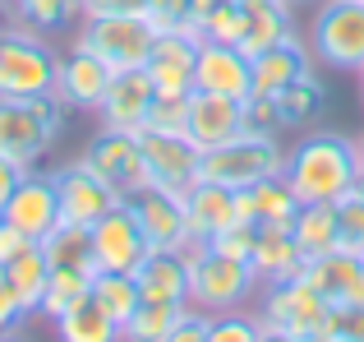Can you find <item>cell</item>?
<instances>
[{
	"label": "cell",
	"mask_w": 364,
	"mask_h": 342,
	"mask_svg": "<svg viewBox=\"0 0 364 342\" xmlns=\"http://www.w3.org/2000/svg\"><path fill=\"white\" fill-rule=\"evenodd\" d=\"M143 19H148L157 33H185L189 28V0H148L143 5ZM194 33V28H189Z\"/></svg>",
	"instance_id": "41"
},
{
	"label": "cell",
	"mask_w": 364,
	"mask_h": 342,
	"mask_svg": "<svg viewBox=\"0 0 364 342\" xmlns=\"http://www.w3.org/2000/svg\"><path fill=\"white\" fill-rule=\"evenodd\" d=\"M111 79H116V70L74 37V46L60 56V70H55V98L70 111H97L107 88H111Z\"/></svg>",
	"instance_id": "13"
},
{
	"label": "cell",
	"mask_w": 364,
	"mask_h": 342,
	"mask_svg": "<svg viewBox=\"0 0 364 342\" xmlns=\"http://www.w3.org/2000/svg\"><path fill=\"white\" fill-rule=\"evenodd\" d=\"M272 171H286V148L277 144V135H258V130L203 148V157H198V180H217L226 190H249Z\"/></svg>",
	"instance_id": "4"
},
{
	"label": "cell",
	"mask_w": 364,
	"mask_h": 342,
	"mask_svg": "<svg viewBox=\"0 0 364 342\" xmlns=\"http://www.w3.org/2000/svg\"><path fill=\"white\" fill-rule=\"evenodd\" d=\"M189 301H139L120 328V342H166V333L185 319Z\"/></svg>",
	"instance_id": "28"
},
{
	"label": "cell",
	"mask_w": 364,
	"mask_h": 342,
	"mask_svg": "<svg viewBox=\"0 0 364 342\" xmlns=\"http://www.w3.org/2000/svg\"><path fill=\"white\" fill-rule=\"evenodd\" d=\"M337 227H341V245L364 254V176L337 199Z\"/></svg>",
	"instance_id": "37"
},
{
	"label": "cell",
	"mask_w": 364,
	"mask_h": 342,
	"mask_svg": "<svg viewBox=\"0 0 364 342\" xmlns=\"http://www.w3.org/2000/svg\"><path fill=\"white\" fill-rule=\"evenodd\" d=\"M134 278L143 301H189V264L180 259V250H152Z\"/></svg>",
	"instance_id": "25"
},
{
	"label": "cell",
	"mask_w": 364,
	"mask_h": 342,
	"mask_svg": "<svg viewBox=\"0 0 364 342\" xmlns=\"http://www.w3.org/2000/svg\"><path fill=\"white\" fill-rule=\"evenodd\" d=\"M258 315H240V310H226V315L208 319V342H258Z\"/></svg>",
	"instance_id": "38"
},
{
	"label": "cell",
	"mask_w": 364,
	"mask_h": 342,
	"mask_svg": "<svg viewBox=\"0 0 364 342\" xmlns=\"http://www.w3.org/2000/svg\"><path fill=\"white\" fill-rule=\"evenodd\" d=\"M277 107H282V120H286V125H309V120L328 107L323 79H318V74H304V79L286 83V88L277 93Z\"/></svg>",
	"instance_id": "34"
},
{
	"label": "cell",
	"mask_w": 364,
	"mask_h": 342,
	"mask_svg": "<svg viewBox=\"0 0 364 342\" xmlns=\"http://www.w3.org/2000/svg\"><path fill=\"white\" fill-rule=\"evenodd\" d=\"M55 70H60V56L55 46L42 42V33H5L0 42V98H14V102H28V98H46L55 93Z\"/></svg>",
	"instance_id": "6"
},
{
	"label": "cell",
	"mask_w": 364,
	"mask_h": 342,
	"mask_svg": "<svg viewBox=\"0 0 364 342\" xmlns=\"http://www.w3.org/2000/svg\"><path fill=\"white\" fill-rule=\"evenodd\" d=\"M198 33H157L152 56L143 70L152 74V88L157 93H194V65H198Z\"/></svg>",
	"instance_id": "19"
},
{
	"label": "cell",
	"mask_w": 364,
	"mask_h": 342,
	"mask_svg": "<svg viewBox=\"0 0 364 342\" xmlns=\"http://www.w3.org/2000/svg\"><path fill=\"white\" fill-rule=\"evenodd\" d=\"M55 338L60 342H120V324L88 296L55 319Z\"/></svg>",
	"instance_id": "29"
},
{
	"label": "cell",
	"mask_w": 364,
	"mask_h": 342,
	"mask_svg": "<svg viewBox=\"0 0 364 342\" xmlns=\"http://www.w3.org/2000/svg\"><path fill=\"white\" fill-rule=\"evenodd\" d=\"M258 342H309V338H300V333H291V328H282V324H258Z\"/></svg>",
	"instance_id": "49"
},
{
	"label": "cell",
	"mask_w": 364,
	"mask_h": 342,
	"mask_svg": "<svg viewBox=\"0 0 364 342\" xmlns=\"http://www.w3.org/2000/svg\"><path fill=\"white\" fill-rule=\"evenodd\" d=\"M254 273L263 282L272 278H291V273L304 269V254L295 245V232L282 222H254V254H249Z\"/></svg>",
	"instance_id": "23"
},
{
	"label": "cell",
	"mask_w": 364,
	"mask_h": 342,
	"mask_svg": "<svg viewBox=\"0 0 364 342\" xmlns=\"http://www.w3.org/2000/svg\"><path fill=\"white\" fill-rule=\"evenodd\" d=\"M0 217L5 222H14L23 236H33V241H46V236L60 227V195H55V176L51 171H23V180L14 185V195L5 199V208H0Z\"/></svg>",
	"instance_id": "12"
},
{
	"label": "cell",
	"mask_w": 364,
	"mask_h": 342,
	"mask_svg": "<svg viewBox=\"0 0 364 342\" xmlns=\"http://www.w3.org/2000/svg\"><path fill=\"white\" fill-rule=\"evenodd\" d=\"M189 98H194V93H157L148 125L152 130H185L189 125Z\"/></svg>",
	"instance_id": "39"
},
{
	"label": "cell",
	"mask_w": 364,
	"mask_h": 342,
	"mask_svg": "<svg viewBox=\"0 0 364 342\" xmlns=\"http://www.w3.org/2000/svg\"><path fill=\"white\" fill-rule=\"evenodd\" d=\"M309 51L328 70H364V0H318Z\"/></svg>",
	"instance_id": "5"
},
{
	"label": "cell",
	"mask_w": 364,
	"mask_h": 342,
	"mask_svg": "<svg viewBox=\"0 0 364 342\" xmlns=\"http://www.w3.org/2000/svg\"><path fill=\"white\" fill-rule=\"evenodd\" d=\"M240 9H258V5H277V0H235Z\"/></svg>",
	"instance_id": "51"
},
{
	"label": "cell",
	"mask_w": 364,
	"mask_h": 342,
	"mask_svg": "<svg viewBox=\"0 0 364 342\" xmlns=\"http://www.w3.org/2000/svg\"><path fill=\"white\" fill-rule=\"evenodd\" d=\"M92 296V273L88 269H51V278H46V291H42V306H37V315L42 319H60L65 310H74L79 301Z\"/></svg>",
	"instance_id": "32"
},
{
	"label": "cell",
	"mask_w": 364,
	"mask_h": 342,
	"mask_svg": "<svg viewBox=\"0 0 364 342\" xmlns=\"http://www.w3.org/2000/svg\"><path fill=\"white\" fill-rule=\"evenodd\" d=\"M28 245H37V241H33V236H23L14 222H5V217H0V269H5L9 259H18Z\"/></svg>",
	"instance_id": "46"
},
{
	"label": "cell",
	"mask_w": 364,
	"mask_h": 342,
	"mask_svg": "<svg viewBox=\"0 0 364 342\" xmlns=\"http://www.w3.org/2000/svg\"><path fill=\"white\" fill-rule=\"evenodd\" d=\"M240 213H245V222L291 227L295 213H300V195H295V185L286 180V171H272V176H263L258 185L240 190Z\"/></svg>",
	"instance_id": "24"
},
{
	"label": "cell",
	"mask_w": 364,
	"mask_h": 342,
	"mask_svg": "<svg viewBox=\"0 0 364 342\" xmlns=\"http://www.w3.org/2000/svg\"><path fill=\"white\" fill-rule=\"evenodd\" d=\"M314 65L318 61H314L309 42H300V37L291 33L286 42H277V46H267V51L254 56V93L258 98H277L286 83L314 74Z\"/></svg>",
	"instance_id": "22"
},
{
	"label": "cell",
	"mask_w": 364,
	"mask_h": 342,
	"mask_svg": "<svg viewBox=\"0 0 364 342\" xmlns=\"http://www.w3.org/2000/svg\"><path fill=\"white\" fill-rule=\"evenodd\" d=\"M360 83H364V70H360Z\"/></svg>",
	"instance_id": "55"
},
{
	"label": "cell",
	"mask_w": 364,
	"mask_h": 342,
	"mask_svg": "<svg viewBox=\"0 0 364 342\" xmlns=\"http://www.w3.org/2000/svg\"><path fill=\"white\" fill-rule=\"evenodd\" d=\"M213 250H222V254H231V259H245L249 264V254H254V222H235V227H226L222 236H213Z\"/></svg>",
	"instance_id": "44"
},
{
	"label": "cell",
	"mask_w": 364,
	"mask_h": 342,
	"mask_svg": "<svg viewBox=\"0 0 364 342\" xmlns=\"http://www.w3.org/2000/svg\"><path fill=\"white\" fill-rule=\"evenodd\" d=\"M185 222H189V236H198V241L222 236L226 227L245 222L240 190H226V185H217V180H194V185L185 190Z\"/></svg>",
	"instance_id": "20"
},
{
	"label": "cell",
	"mask_w": 364,
	"mask_h": 342,
	"mask_svg": "<svg viewBox=\"0 0 364 342\" xmlns=\"http://www.w3.org/2000/svg\"><path fill=\"white\" fill-rule=\"evenodd\" d=\"M88 232H92V259H97V269L134 273L152 254V245H148V236H143L139 217H134L129 199H120V204L111 208L102 222H92Z\"/></svg>",
	"instance_id": "11"
},
{
	"label": "cell",
	"mask_w": 364,
	"mask_h": 342,
	"mask_svg": "<svg viewBox=\"0 0 364 342\" xmlns=\"http://www.w3.org/2000/svg\"><path fill=\"white\" fill-rule=\"evenodd\" d=\"M291 232H295V245H300V254H304V259L337 250V245H341L337 204H300V213H295Z\"/></svg>",
	"instance_id": "26"
},
{
	"label": "cell",
	"mask_w": 364,
	"mask_h": 342,
	"mask_svg": "<svg viewBox=\"0 0 364 342\" xmlns=\"http://www.w3.org/2000/svg\"><path fill=\"white\" fill-rule=\"evenodd\" d=\"M18 9L23 24H33L37 33H60L74 19H83V0H9Z\"/></svg>",
	"instance_id": "35"
},
{
	"label": "cell",
	"mask_w": 364,
	"mask_h": 342,
	"mask_svg": "<svg viewBox=\"0 0 364 342\" xmlns=\"http://www.w3.org/2000/svg\"><path fill=\"white\" fill-rule=\"evenodd\" d=\"M33 319V310H28V301L18 296L14 287H9L5 278H0V333H18V328Z\"/></svg>",
	"instance_id": "43"
},
{
	"label": "cell",
	"mask_w": 364,
	"mask_h": 342,
	"mask_svg": "<svg viewBox=\"0 0 364 342\" xmlns=\"http://www.w3.org/2000/svg\"><path fill=\"white\" fill-rule=\"evenodd\" d=\"M139 144H143L148 185H161V190L185 195V190L198 180V157H203V148H198L185 130H152V125H143Z\"/></svg>",
	"instance_id": "10"
},
{
	"label": "cell",
	"mask_w": 364,
	"mask_h": 342,
	"mask_svg": "<svg viewBox=\"0 0 364 342\" xmlns=\"http://www.w3.org/2000/svg\"><path fill=\"white\" fill-rule=\"evenodd\" d=\"M360 176H364L360 139L337 135V130L304 135L300 144L286 153V180L295 185L300 204H337Z\"/></svg>",
	"instance_id": "1"
},
{
	"label": "cell",
	"mask_w": 364,
	"mask_h": 342,
	"mask_svg": "<svg viewBox=\"0 0 364 342\" xmlns=\"http://www.w3.org/2000/svg\"><path fill=\"white\" fill-rule=\"evenodd\" d=\"M245 24H249V9H240L235 0H217V9L203 19V24H198V37H203V42H226V46H240Z\"/></svg>",
	"instance_id": "36"
},
{
	"label": "cell",
	"mask_w": 364,
	"mask_h": 342,
	"mask_svg": "<svg viewBox=\"0 0 364 342\" xmlns=\"http://www.w3.org/2000/svg\"><path fill=\"white\" fill-rule=\"evenodd\" d=\"M213 9H217V0H189V28L198 33V24H203Z\"/></svg>",
	"instance_id": "50"
},
{
	"label": "cell",
	"mask_w": 364,
	"mask_h": 342,
	"mask_svg": "<svg viewBox=\"0 0 364 342\" xmlns=\"http://www.w3.org/2000/svg\"><path fill=\"white\" fill-rule=\"evenodd\" d=\"M328 296H323L318 287H314L304 273H291V278H272L258 287V319H267V324H282L291 328V333L318 342L323 328H328Z\"/></svg>",
	"instance_id": "7"
},
{
	"label": "cell",
	"mask_w": 364,
	"mask_h": 342,
	"mask_svg": "<svg viewBox=\"0 0 364 342\" xmlns=\"http://www.w3.org/2000/svg\"><path fill=\"white\" fill-rule=\"evenodd\" d=\"M180 259L189 264V306L203 310V315H226V310H240L249 296H258L263 278L254 273V264L231 259V254L213 250L198 236H185L176 245Z\"/></svg>",
	"instance_id": "2"
},
{
	"label": "cell",
	"mask_w": 364,
	"mask_h": 342,
	"mask_svg": "<svg viewBox=\"0 0 364 342\" xmlns=\"http://www.w3.org/2000/svg\"><path fill=\"white\" fill-rule=\"evenodd\" d=\"M360 167H364V135H360Z\"/></svg>",
	"instance_id": "53"
},
{
	"label": "cell",
	"mask_w": 364,
	"mask_h": 342,
	"mask_svg": "<svg viewBox=\"0 0 364 342\" xmlns=\"http://www.w3.org/2000/svg\"><path fill=\"white\" fill-rule=\"evenodd\" d=\"M295 33V9L286 5V0H277V5H258L249 9V24H245V37H240V51L254 61L258 51H267V46L286 42V37Z\"/></svg>",
	"instance_id": "27"
},
{
	"label": "cell",
	"mask_w": 364,
	"mask_h": 342,
	"mask_svg": "<svg viewBox=\"0 0 364 342\" xmlns=\"http://www.w3.org/2000/svg\"><path fill=\"white\" fill-rule=\"evenodd\" d=\"M185 135L194 139L198 148H217L226 139L245 135V102L235 98H217V93H198L189 98V125Z\"/></svg>",
	"instance_id": "21"
},
{
	"label": "cell",
	"mask_w": 364,
	"mask_h": 342,
	"mask_svg": "<svg viewBox=\"0 0 364 342\" xmlns=\"http://www.w3.org/2000/svg\"><path fill=\"white\" fill-rule=\"evenodd\" d=\"M79 162L88 167V171H97V176L107 180V185L116 190L120 199L139 195V190L148 185V167H143V144H139V135H134V130H111V125H102L97 135H92L88 144H83Z\"/></svg>",
	"instance_id": "9"
},
{
	"label": "cell",
	"mask_w": 364,
	"mask_h": 342,
	"mask_svg": "<svg viewBox=\"0 0 364 342\" xmlns=\"http://www.w3.org/2000/svg\"><path fill=\"white\" fill-rule=\"evenodd\" d=\"M208 319H213V315H203V310L189 306L185 319H180V324L166 333V342H208Z\"/></svg>",
	"instance_id": "45"
},
{
	"label": "cell",
	"mask_w": 364,
	"mask_h": 342,
	"mask_svg": "<svg viewBox=\"0 0 364 342\" xmlns=\"http://www.w3.org/2000/svg\"><path fill=\"white\" fill-rule=\"evenodd\" d=\"M148 0H83V19H107V14H143Z\"/></svg>",
	"instance_id": "47"
},
{
	"label": "cell",
	"mask_w": 364,
	"mask_h": 342,
	"mask_svg": "<svg viewBox=\"0 0 364 342\" xmlns=\"http://www.w3.org/2000/svg\"><path fill=\"white\" fill-rule=\"evenodd\" d=\"M51 176H55V195H60V217L65 222L92 227V222H102V217L120 204L116 190H111L97 171H88L83 162H70V167L51 171Z\"/></svg>",
	"instance_id": "14"
},
{
	"label": "cell",
	"mask_w": 364,
	"mask_h": 342,
	"mask_svg": "<svg viewBox=\"0 0 364 342\" xmlns=\"http://www.w3.org/2000/svg\"><path fill=\"white\" fill-rule=\"evenodd\" d=\"M42 250H46V259H51V269H88V273H97V259H92V232L79 227V222H65L60 217V227L42 241Z\"/></svg>",
	"instance_id": "31"
},
{
	"label": "cell",
	"mask_w": 364,
	"mask_h": 342,
	"mask_svg": "<svg viewBox=\"0 0 364 342\" xmlns=\"http://www.w3.org/2000/svg\"><path fill=\"white\" fill-rule=\"evenodd\" d=\"M65 111H70V107H65L55 93H46V98H28V102L0 98V153L14 157L18 167H37L42 153L60 139Z\"/></svg>",
	"instance_id": "3"
},
{
	"label": "cell",
	"mask_w": 364,
	"mask_h": 342,
	"mask_svg": "<svg viewBox=\"0 0 364 342\" xmlns=\"http://www.w3.org/2000/svg\"><path fill=\"white\" fill-rule=\"evenodd\" d=\"M152 98H157V88H152V74L143 70V65L139 70H116L97 116H102V125H111V130H134V135H139L152 116Z\"/></svg>",
	"instance_id": "18"
},
{
	"label": "cell",
	"mask_w": 364,
	"mask_h": 342,
	"mask_svg": "<svg viewBox=\"0 0 364 342\" xmlns=\"http://www.w3.org/2000/svg\"><path fill=\"white\" fill-rule=\"evenodd\" d=\"M92 301H97L102 310H107L111 319L124 328V319L139 310L143 291H139V278L134 273H111V269H97L92 273Z\"/></svg>",
	"instance_id": "33"
},
{
	"label": "cell",
	"mask_w": 364,
	"mask_h": 342,
	"mask_svg": "<svg viewBox=\"0 0 364 342\" xmlns=\"http://www.w3.org/2000/svg\"><path fill=\"white\" fill-rule=\"evenodd\" d=\"M318 342H364V306H332Z\"/></svg>",
	"instance_id": "40"
},
{
	"label": "cell",
	"mask_w": 364,
	"mask_h": 342,
	"mask_svg": "<svg viewBox=\"0 0 364 342\" xmlns=\"http://www.w3.org/2000/svg\"><path fill=\"white\" fill-rule=\"evenodd\" d=\"M245 130H258V135H277V130H286L277 98H258V93L245 98Z\"/></svg>",
	"instance_id": "42"
},
{
	"label": "cell",
	"mask_w": 364,
	"mask_h": 342,
	"mask_svg": "<svg viewBox=\"0 0 364 342\" xmlns=\"http://www.w3.org/2000/svg\"><path fill=\"white\" fill-rule=\"evenodd\" d=\"M23 171H28V167H18L14 157L0 153V208H5V199H9V195H14V185L23 180Z\"/></svg>",
	"instance_id": "48"
},
{
	"label": "cell",
	"mask_w": 364,
	"mask_h": 342,
	"mask_svg": "<svg viewBox=\"0 0 364 342\" xmlns=\"http://www.w3.org/2000/svg\"><path fill=\"white\" fill-rule=\"evenodd\" d=\"M79 42L88 46V51H97L111 70H139L152 56L157 28L143 14H107V19H83Z\"/></svg>",
	"instance_id": "8"
},
{
	"label": "cell",
	"mask_w": 364,
	"mask_h": 342,
	"mask_svg": "<svg viewBox=\"0 0 364 342\" xmlns=\"http://www.w3.org/2000/svg\"><path fill=\"white\" fill-rule=\"evenodd\" d=\"M0 278H5L9 287H14L18 296L28 301V310L37 315V306H42V291H46V278H51V259H46L42 241L28 245V250L18 254V259H9L5 269H0Z\"/></svg>",
	"instance_id": "30"
},
{
	"label": "cell",
	"mask_w": 364,
	"mask_h": 342,
	"mask_svg": "<svg viewBox=\"0 0 364 342\" xmlns=\"http://www.w3.org/2000/svg\"><path fill=\"white\" fill-rule=\"evenodd\" d=\"M0 342H18V333H0Z\"/></svg>",
	"instance_id": "52"
},
{
	"label": "cell",
	"mask_w": 364,
	"mask_h": 342,
	"mask_svg": "<svg viewBox=\"0 0 364 342\" xmlns=\"http://www.w3.org/2000/svg\"><path fill=\"white\" fill-rule=\"evenodd\" d=\"M300 273L328 296V306H364V254L360 250L337 245V250H328V254L304 259Z\"/></svg>",
	"instance_id": "17"
},
{
	"label": "cell",
	"mask_w": 364,
	"mask_h": 342,
	"mask_svg": "<svg viewBox=\"0 0 364 342\" xmlns=\"http://www.w3.org/2000/svg\"><path fill=\"white\" fill-rule=\"evenodd\" d=\"M129 208H134V217H139V227H143V236H148L152 250H176V245L189 236L185 195H176V190L143 185L139 195H129Z\"/></svg>",
	"instance_id": "16"
},
{
	"label": "cell",
	"mask_w": 364,
	"mask_h": 342,
	"mask_svg": "<svg viewBox=\"0 0 364 342\" xmlns=\"http://www.w3.org/2000/svg\"><path fill=\"white\" fill-rule=\"evenodd\" d=\"M194 88L217 93V98H254V61L240 46L226 42H198V65H194Z\"/></svg>",
	"instance_id": "15"
},
{
	"label": "cell",
	"mask_w": 364,
	"mask_h": 342,
	"mask_svg": "<svg viewBox=\"0 0 364 342\" xmlns=\"http://www.w3.org/2000/svg\"><path fill=\"white\" fill-rule=\"evenodd\" d=\"M0 42H5V28H0Z\"/></svg>",
	"instance_id": "54"
}]
</instances>
